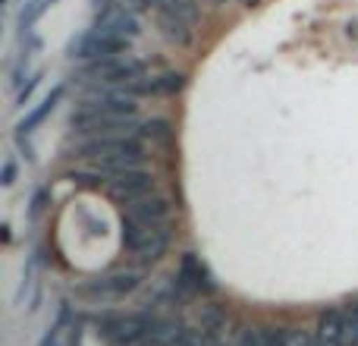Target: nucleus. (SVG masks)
I'll return each mask as SVG.
<instances>
[{"mask_svg": "<svg viewBox=\"0 0 358 346\" xmlns=\"http://www.w3.org/2000/svg\"><path fill=\"white\" fill-rule=\"evenodd\" d=\"M176 321L157 318L151 312H126V315L98 318V337L110 346H138L155 334H176Z\"/></svg>", "mask_w": 358, "mask_h": 346, "instance_id": "1", "label": "nucleus"}, {"mask_svg": "<svg viewBox=\"0 0 358 346\" xmlns=\"http://www.w3.org/2000/svg\"><path fill=\"white\" fill-rule=\"evenodd\" d=\"M73 158L94 161L104 170H123V167H138L148 155H145V145L136 136H92L76 145Z\"/></svg>", "mask_w": 358, "mask_h": 346, "instance_id": "2", "label": "nucleus"}, {"mask_svg": "<svg viewBox=\"0 0 358 346\" xmlns=\"http://www.w3.org/2000/svg\"><path fill=\"white\" fill-rule=\"evenodd\" d=\"M170 240H173L170 223H145L123 214V249L136 255L138 261H145V265L161 261L170 249Z\"/></svg>", "mask_w": 358, "mask_h": 346, "instance_id": "3", "label": "nucleus"}, {"mask_svg": "<svg viewBox=\"0 0 358 346\" xmlns=\"http://www.w3.org/2000/svg\"><path fill=\"white\" fill-rule=\"evenodd\" d=\"M148 73V60L138 57H104V60H88L79 69L82 79L88 82H104V85H129V82L142 79Z\"/></svg>", "mask_w": 358, "mask_h": 346, "instance_id": "4", "label": "nucleus"}, {"mask_svg": "<svg viewBox=\"0 0 358 346\" xmlns=\"http://www.w3.org/2000/svg\"><path fill=\"white\" fill-rule=\"evenodd\" d=\"M129 44H132V38L113 35V32H104V29H88L69 41L66 54L73 60H104V57L129 54Z\"/></svg>", "mask_w": 358, "mask_h": 346, "instance_id": "5", "label": "nucleus"}, {"mask_svg": "<svg viewBox=\"0 0 358 346\" xmlns=\"http://www.w3.org/2000/svg\"><path fill=\"white\" fill-rule=\"evenodd\" d=\"M142 286V274L136 271H120L110 277H94L76 290V296L88 299V303H110V299H123Z\"/></svg>", "mask_w": 358, "mask_h": 346, "instance_id": "6", "label": "nucleus"}, {"mask_svg": "<svg viewBox=\"0 0 358 346\" xmlns=\"http://www.w3.org/2000/svg\"><path fill=\"white\" fill-rule=\"evenodd\" d=\"M104 192H110V195L120 198V202H136V198L155 192V177H151L148 170H138V167L104 170Z\"/></svg>", "mask_w": 358, "mask_h": 346, "instance_id": "7", "label": "nucleus"}, {"mask_svg": "<svg viewBox=\"0 0 358 346\" xmlns=\"http://www.w3.org/2000/svg\"><path fill=\"white\" fill-rule=\"evenodd\" d=\"M176 286L182 293V299H192V296H208L214 293V274L210 268L201 261V255L195 252H185L182 261H179V271H176Z\"/></svg>", "mask_w": 358, "mask_h": 346, "instance_id": "8", "label": "nucleus"}, {"mask_svg": "<svg viewBox=\"0 0 358 346\" xmlns=\"http://www.w3.org/2000/svg\"><path fill=\"white\" fill-rule=\"evenodd\" d=\"M76 113H92V117H136L138 104L129 92H107L98 98H88L76 107Z\"/></svg>", "mask_w": 358, "mask_h": 346, "instance_id": "9", "label": "nucleus"}, {"mask_svg": "<svg viewBox=\"0 0 358 346\" xmlns=\"http://www.w3.org/2000/svg\"><path fill=\"white\" fill-rule=\"evenodd\" d=\"M189 85L185 73H161V76H142V79L129 82L126 92L129 95H151V98H173Z\"/></svg>", "mask_w": 358, "mask_h": 346, "instance_id": "10", "label": "nucleus"}, {"mask_svg": "<svg viewBox=\"0 0 358 346\" xmlns=\"http://www.w3.org/2000/svg\"><path fill=\"white\" fill-rule=\"evenodd\" d=\"M94 29L113 32V35H123V38H136L138 32H142V25H138L136 10L123 6L120 0H117V4H110V0H107L104 10L98 13V25H94Z\"/></svg>", "mask_w": 358, "mask_h": 346, "instance_id": "11", "label": "nucleus"}, {"mask_svg": "<svg viewBox=\"0 0 358 346\" xmlns=\"http://www.w3.org/2000/svg\"><path fill=\"white\" fill-rule=\"evenodd\" d=\"M315 346H346V309H324L315 324Z\"/></svg>", "mask_w": 358, "mask_h": 346, "instance_id": "12", "label": "nucleus"}, {"mask_svg": "<svg viewBox=\"0 0 358 346\" xmlns=\"http://www.w3.org/2000/svg\"><path fill=\"white\" fill-rule=\"evenodd\" d=\"M82 343V321L73 315L69 305H63L57 321L48 328V334L41 337L38 346H79Z\"/></svg>", "mask_w": 358, "mask_h": 346, "instance_id": "13", "label": "nucleus"}, {"mask_svg": "<svg viewBox=\"0 0 358 346\" xmlns=\"http://www.w3.org/2000/svg\"><path fill=\"white\" fill-rule=\"evenodd\" d=\"M155 10H157V22H161V32L167 35V41L179 44V48L192 44V38H195V25H192L189 19L179 16L173 6H167V4H155Z\"/></svg>", "mask_w": 358, "mask_h": 346, "instance_id": "14", "label": "nucleus"}, {"mask_svg": "<svg viewBox=\"0 0 358 346\" xmlns=\"http://www.w3.org/2000/svg\"><path fill=\"white\" fill-rule=\"evenodd\" d=\"M63 95H66V85H63V82H57V85L50 88V92L41 98V104H38V107H31V111L25 113V117L16 123V136H29V132H35L38 126H41L44 120H48L50 113L57 111V104H60V101H63Z\"/></svg>", "mask_w": 358, "mask_h": 346, "instance_id": "15", "label": "nucleus"}, {"mask_svg": "<svg viewBox=\"0 0 358 346\" xmlns=\"http://www.w3.org/2000/svg\"><path fill=\"white\" fill-rule=\"evenodd\" d=\"M123 214L136 217V221H145V223H170V205L164 195L148 192V195L136 198V202H126Z\"/></svg>", "mask_w": 358, "mask_h": 346, "instance_id": "16", "label": "nucleus"}, {"mask_svg": "<svg viewBox=\"0 0 358 346\" xmlns=\"http://www.w3.org/2000/svg\"><path fill=\"white\" fill-rule=\"evenodd\" d=\"M54 4H60V0H25L22 13H19V29H22V32H31V29H35V22H38V19H41Z\"/></svg>", "mask_w": 358, "mask_h": 346, "instance_id": "17", "label": "nucleus"}, {"mask_svg": "<svg viewBox=\"0 0 358 346\" xmlns=\"http://www.w3.org/2000/svg\"><path fill=\"white\" fill-rule=\"evenodd\" d=\"M138 132H142V136H148L151 142H170V139H173V126H170V120H164V117L145 120V123L138 126Z\"/></svg>", "mask_w": 358, "mask_h": 346, "instance_id": "18", "label": "nucleus"}, {"mask_svg": "<svg viewBox=\"0 0 358 346\" xmlns=\"http://www.w3.org/2000/svg\"><path fill=\"white\" fill-rule=\"evenodd\" d=\"M157 4L173 6L179 16H185L192 25H195V22H198V16H201V6H198V0H157Z\"/></svg>", "mask_w": 358, "mask_h": 346, "instance_id": "19", "label": "nucleus"}, {"mask_svg": "<svg viewBox=\"0 0 358 346\" xmlns=\"http://www.w3.org/2000/svg\"><path fill=\"white\" fill-rule=\"evenodd\" d=\"M346 346H358V299L346 305Z\"/></svg>", "mask_w": 358, "mask_h": 346, "instance_id": "20", "label": "nucleus"}, {"mask_svg": "<svg viewBox=\"0 0 358 346\" xmlns=\"http://www.w3.org/2000/svg\"><path fill=\"white\" fill-rule=\"evenodd\" d=\"M264 346H292V334L286 328H261Z\"/></svg>", "mask_w": 358, "mask_h": 346, "instance_id": "21", "label": "nucleus"}, {"mask_svg": "<svg viewBox=\"0 0 358 346\" xmlns=\"http://www.w3.org/2000/svg\"><path fill=\"white\" fill-rule=\"evenodd\" d=\"M16 158H13V155H6L3 158V167H0V186H13V183H16Z\"/></svg>", "mask_w": 358, "mask_h": 346, "instance_id": "22", "label": "nucleus"}, {"mask_svg": "<svg viewBox=\"0 0 358 346\" xmlns=\"http://www.w3.org/2000/svg\"><path fill=\"white\" fill-rule=\"evenodd\" d=\"M48 202H50V189H38L35 195H31V208H29V214H31V217H38L44 208H48Z\"/></svg>", "mask_w": 358, "mask_h": 346, "instance_id": "23", "label": "nucleus"}, {"mask_svg": "<svg viewBox=\"0 0 358 346\" xmlns=\"http://www.w3.org/2000/svg\"><path fill=\"white\" fill-rule=\"evenodd\" d=\"M236 346H264V334H261L258 328H248L245 334L239 337V343H236Z\"/></svg>", "mask_w": 358, "mask_h": 346, "instance_id": "24", "label": "nucleus"}, {"mask_svg": "<svg viewBox=\"0 0 358 346\" xmlns=\"http://www.w3.org/2000/svg\"><path fill=\"white\" fill-rule=\"evenodd\" d=\"M38 82H41V76H31V79H29V85H25V88H19V95H16V104H19V107H22L25 101L31 98V92H35V88H38Z\"/></svg>", "mask_w": 358, "mask_h": 346, "instance_id": "25", "label": "nucleus"}, {"mask_svg": "<svg viewBox=\"0 0 358 346\" xmlns=\"http://www.w3.org/2000/svg\"><path fill=\"white\" fill-rule=\"evenodd\" d=\"M120 4L129 6V10H136V13H145V10H151L157 0H120Z\"/></svg>", "mask_w": 358, "mask_h": 346, "instance_id": "26", "label": "nucleus"}, {"mask_svg": "<svg viewBox=\"0 0 358 346\" xmlns=\"http://www.w3.org/2000/svg\"><path fill=\"white\" fill-rule=\"evenodd\" d=\"M210 4H227V0H210Z\"/></svg>", "mask_w": 358, "mask_h": 346, "instance_id": "27", "label": "nucleus"}, {"mask_svg": "<svg viewBox=\"0 0 358 346\" xmlns=\"http://www.w3.org/2000/svg\"><path fill=\"white\" fill-rule=\"evenodd\" d=\"M208 346H223V343H217V340H214V343H208Z\"/></svg>", "mask_w": 358, "mask_h": 346, "instance_id": "28", "label": "nucleus"}]
</instances>
